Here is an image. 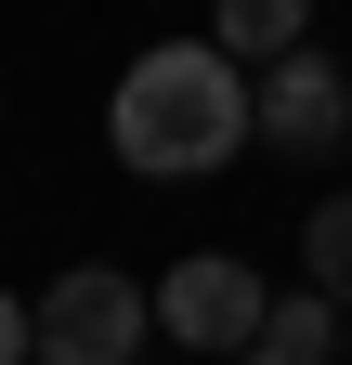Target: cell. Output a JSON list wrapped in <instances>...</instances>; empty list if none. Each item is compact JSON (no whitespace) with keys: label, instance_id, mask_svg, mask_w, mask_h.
Instances as JSON below:
<instances>
[{"label":"cell","instance_id":"6da1fadb","mask_svg":"<svg viewBox=\"0 0 352 365\" xmlns=\"http://www.w3.org/2000/svg\"><path fill=\"white\" fill-rule=\"evenodd\" d=\"M105 144L130 182H209L261 144V105H248V66L222 39H157L130 53L118 91H105Z\"/></svg>","mask_w":352,"mask_h":365},{"label":"cell","instance_id":"7a4b0ae2","mask_svg":"<svg viewBox=\"0 0 352 365\" xmlns=\"http://www.w3.org/2000/svg\"><path fill=\"white\" fill-rule=\"evenodd\" d=\"M144 339H157V300L118 261H66L39 287V365H144Z\"/></svg>","mask_w":352,"mask_h":365},{"label":"cell","instance_id":"3957f363","mask_svg":"<svg viewBox=\"0 0 352 365\" xmlns=\"http://www.w3.org/2000/svg\"><path fill=\"white\" fill-rule=\"evenodd\" d=\"M248 105H261V144H274V157H300V170H339V157H352V66L314 53V39L261 66Z\"/></svg>","mask_w":352,"mask_h":365},{"label":"cell","instance_id":"277c9868","mask_svg":"<svg viewBox=\"0 0 352 365\" xmlns=\"http://www.w3.org/2000/svg\"><path fill=\"white\" fill-rule=\"evenodd\" d=\"M261 313H274V287L235 261V248H196V261H170L157 274V339H183V352H248L261 339Z\"/></svg>","mask_w":352,"mask_h":365},{"label":"cell","instance_id":"5b68a950","mask_svg":"<svg viewBox=\"0 0 352 365\" xmlns=\"http://www.w3.org/2000/svg\"><path fill=\"white\" fill-rule=\"evenodd\" d=\"M339 339H352V300L274 287V313H261V352H274V365H339Z\"/></svg>","mask_w":352,"mask_h":365},{"label":"cell","instance_id":"8992f818","mask_svg":"<svg viewBox=\"0 0 352 365\" xmlns=\"http://www.w3.org/2000/svg\"><path fill=\"white\" fill-rule=\"evenodd\" d=\"M209 39H222L235 66H274V53H300V39H314V0H222V14H209Z\"/></svg>","mask_w":352,"mask_h":365},{"label":"cell","instance_id":"52a82bcc","mask_svg":"<svg viewBox=\"0 0 352 365\" xmlns=\"http://www.w3.org/2000/svg\"><path fill=\"white\" fill-rule=\"evenodd\" d=\"M300 274H314L326 300H352V196H314V222H300Z\"/></svg>","mask_w":352,"mask_h":365},{"label":"cell","instance_id":"ba28073f","mask_svg":"<svg viewBox=\"0 0 352 365\" xmlns=\"http://www.w3.org/2000/svg\"><path fill=\"white\" fill-rule=\"evenodd\" d=\"M0 365H39V300L0 287Z\"/></svg>","mask_w":352,"mask_h":365},{"label":"cell","instance_id":"9c48e42d","mask_svg":"<svg viewBox=\"0 0 352 365\" xmlns=\"http://www.w3.org/2000/svg\"><path fill=\"white\" fill-rule=\"evenodd\" d=\"M222 365H274V352H261V339H248V352H222Z\"/></svg>","mask_w":352,"mask_h":365}]
</instances>
